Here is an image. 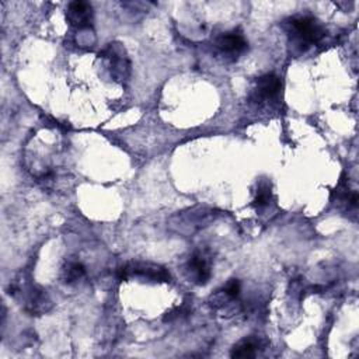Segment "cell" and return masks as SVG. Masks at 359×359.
I'll use <instances>...</instances> for the list:
<instances>
[{
	"label": "cell",
	"mask_w": 359,
	"mask_h": 359,
	"mask_svg": "<svg viewBox=\"0 0 359 359\" xmlns=\"http://www.w3.org/2000/svg\"><path fill=\"white\" fill-rule=\"evenodd\" d=\"M86 275V268L81 262L72 261L63 268V280L66 283H74Z\"/></svg>",
	"instance_id": "ba28073f"
},
{
	"label": "cell",
	"mask_w": 359,
	"mask_h": 359,
	"mask_svg": "<svg viewBox=\"0 0 359 359\" xmlns=\"http://www.w3.org/2000/svg\"><path fill=\"white\" fill-rule=\"evenodd\" d=\"M259 344L255 338H244L238 341L231 349V358H252L257 353Z\"/></svg>",
	"instance_id": "52a82bcc"
},
{
	"label": "cell",
	"mask_w": 359,
	"mask_h": 359,
	"mask_svg": "<svg viewBox=\"0 0 359 359\" xmlns=\"http://www.w3.org/2000/svg\"><path fill=\"white\" fill-rule=\"evenodd\" d=\"M210 257L205 251H195L187 262V272L189 279L196 285H206L212 276Z\"/></svg>",
	"instance_id": "3957f363"
},
{
	"label": "cell",
	"mask_w": 359,
	"mask_h": 359,
	"mask_svg": "<svg viewBox=\"0 0 359 359\" xmlns=\"http://www.w3.org/2000/svg\"><path fill=\"white\" fill-rule=\"evenodd\" d=\"M272 201V191L269 188L268 184H259L258 185V189L255 191V198H254V202L252 205L257 208V209H261V208H266Z\"/></svg>",
	"instance_id": "9c48e42d"
},
{
	"label": "cell",
	"mask_w": 359,
	"mask_h": 359,
	"mask_svg": "<svg viewBox=\"0 0 359 359\" xmlns=\"http://www.w3.org/2000/svg\"><path fill=\"white\" fill-rule=\"evenodd\" d=\"M66 17L72 25L79 29L90 28L93 25V7L90 3L76 0L69 3Z\"/></svg>",
	"instance_id": "8992f818"
},
{
	"label": "cell",
	"mask_w": 359,
	"mask_h": 359,
	"mask_svg": "<svg viewBox=\"0 0 359 359\" xmlns=\"http://www.w3.org/2000/svg\"><path fill=\"white\" fill-rule=\"evenodd\" d=\"M287 27L292 42L297 45L300 50H304L309 46L318 43L325 35L323 25L316 18L309 15H299L290 18Z\"/></svg>",
	"instance_id": "6da1fadb"
},
{
	"label": "cell",
	"mask_w": 359,
	"mask_h": 359,
	"mask_svg": "<svg viewBox=\"0 0 359 359\" xmlns=\"http://www.w3.org/2000/svg\"><path fill=\"white\" fill-rule=\"evenodd\" d=\"M119 279H128V278H142L150 282H168L170 273L168 271L157 264L151 262H129L125 264L118 269Z\"/></svg>",
	"instance_id": "7a4b0ae2"
},
{
	"label": "cell",
	"mask_w": 359,
	"mask_h": 359,
	"mask_svg": "<svg viewBox=\"0 0 359 359\" xmlns=\"http://www.w3.org/2000/svg\"><path fill=\"white\" fill-rule=\"evenodd\" d=\"M215 45L222 55L231 59H236L237 56H240L243 52H245L248 46L247 39L244 38L243 32L238 29H233L230 32H224L219 35L215 41Z\"/></svg>",
	"instance_id": "277c9868"
},
{
	"label": "cell",
	"mask_w": 359,
	"mask_h": 359,
	"mask_svg": "<svg viewBox=\"0 0 359 359\" xmlns=\"http://www.w3.org/2000/svg\"><path fill=\"white\" fill-rule=\"evenodd\" d=\"M280 87H282V83L278 76L272 73L264 74L255 81V87L252 88V93H251V101L255 104H261L268 100H272L273 97L278 95Z\"/></svg>",
	"instance_id": "5b68a950"
}]
</instances>
